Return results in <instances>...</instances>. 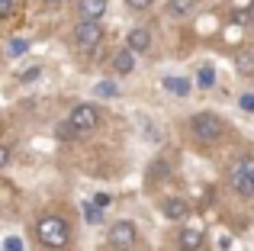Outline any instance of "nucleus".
<instances>
[{
    "mask_svg": "<svg viewBox=\"0 0 254 251\" xmlns=\"http://www.w3.org/2000/svg\"><path fill=\"white\" fill-rule=\"evenodd\" d=\"M190 129H193V138H196L199 145H212L225 135V123L219 120L216 113H196L190 120Z\"/></svg>",
    "mask_w": 254,
    "mask_h": 251,
    "instance_id": "7ed1b4c3",
    "label": "nucleus"
},
{
    "mask_svg": "<svg viewBox=\"0 0 254 251\" xmlns=\"http://www.w3.org/2000/svg\"><path fill=\"white\" fill-rule=\"evenodd\" d=\"M126 3H129L132 10H148V6H151V0H126Z\"/></svg>",
    "mask_w": 254,
    "mask_h": 251,
    "instance_id": "4be33fe9",
    "label": "nucleus"
},
{
    "mask_svg": "<svg viewBox=\"0 0 254 251\" xmlns=\"http://www.w3.org/2000/svg\"><path fill=\"white\" fill-rule=\"evenodd\" d=\"M49 3H62V0H49Z\"/></svg>",
    "mask_w": 254,
    "mask_h": 251,
    "instance_id": "cd10ccee",
    "label": "nucleus"
},
{
    "mask_svg": "<svg viewBox=\"0 0 254 251\" xmlns=\"http://www.w3.org/2000/svg\"><path fill=\"white\" fill-rule=\"evenodd\" d=\"M110 245L116 248V251H126V248H132V245H135V226H132L129 219H123V222H113V226H110Z\"/></svg>",
    "mask_w": 254,
    "mask_h": 251,
    "instance_id": "423d86ee",
    "label": "nucleus"
},
{
    "mask_svg": "<svg viewBox=\"0 0 254 251\" xmlns=\"http://www.w3.org/2000/svg\"><path fill=\"white\" fill-rule=\"evenodd\" d=\"M10 164V148H0V168H6Z\"/></svg>",
    "mask_w": 254,
    "mask_h": 251,
    "instance_id": "a878e982",
    "label": "nucleus"
},
{
    "mask_svg": "<svg viewBox=\"0 0 254 251\" xmlns=\"http://www.w3.org/2000/svg\"><path fill=\"white\" fill-rule=\"evenodd\" d=\"M39 74H42V68H39V64H32V68H23V71H16V77H19V81H36Z\"/></svg>",
    "mask_w": 254,
    "mask_h": 251,
    "instance_id": "6ab92c4d",
    "label": "nucleus"
},
{
    "mask_svg": "<svg viewBox=\"0 0 254 251\" xmlns=\"http://www.w3.org/2000/svg\"><path fill=\"white\" fill-rule=\"evenodd\" d=\"M13 13V0H0V16H10Z\"/></svg>",
    "mask_w": 254,
    "mask_h": 251,
    "instance_id": "5701e85b",
    "label": "nucleus"
},
{
    "mask_svg": "<svg viewBox=\"0 0 254 251\" xmlns=\"http://www.w3.org/2000/svg\"><path fill=\"white\" fill-rule=\"evenodd\" d=\"M26 49H29V42L16 36V39H10V45H6V55H13V58H16V55H23Z\"/></svg>",
    "mask_w": 254,
    "mask_h": 251,
    "instance_id": "f3484780",
    "label": "nucleus"
},
{
    "mask_svg": "<svg viewBox=\"0 0 254 251\" xmlns=\"http://www.w3.org/2000/svg\"><path fill=\"white\" fill-rule=\"evenodd\" d=\"M84 219L90 222V226L103 222V206H97V203H84Z\"/></svg>",
    "mask_w": 254,
    "mask_h": 251,
    "instance_id": "dca6fc26",
    "label": "nucleus"
},
{
    "mask_svg": "<svg viewBox=\"0 0 254 251\" xmlns=\"http://www.w3.org/2000/svg\"><path fill=\"white\" fill-rule=\"evenodd\" d=\"M77 13L84 19H100L106 13V0H77Z\"/></svg>",
    "mask_w": 254,
    "mask_h": 251,
    "instance_id": "6e6552de",
    "label": "nucleus"
},
{
    "mask_svg": "<svg viewBox=\"0 0 254 251\" xmlns=\"http://www.w3.org/2000/svg\"><path fill=\"white\" fill-rule=\"evenodd\" d=\"M196 81L203 84V87H212V84H216V71H212L209 64H203V68H199V74H196Z\"/></svg>",
    "mask_w": 254,
    "mask_h": 251,
    "instance_id": "a211bd4d",
    "label": "nucleus"
},
{
    "mask_svg": "<svg viewBox=\"0 0 254 251\" xmlns=\"http://www.w3.org/2000/svg\"><path fill=\"white\" fill-rule=\"evenodd\" d=\"M93 203H97V206H103V209H106V206H110L113 200H110V196H106V193H97V196H93Z\"/></svg>",
    "mask_w": 254,
    "mask_h": 251,
    "instance_id": "b1692460",
    "label": "nucleus"
},
{
    "mask_svg": "<svg viewBox=\"0 0 254 251\" xmlns=\"http://www.w3.org/2000/svg\"><path fill=\"white\" fill-rule=\"evenodd\" d=\"M242 110H254V94H245L242 97Z\"/></svg>",
    "mask_w": 254,
    "mask_h": 251,
    "instance_id": "393cba45",
    "label": "nucleus"
},
{
    "mask_svg": "<svg viewBox=\"0 0 254 251\" xmlns=\"http://www.w3.org/2000/svg\"><path fill=\"white\" fill-rule=\"evenodd\" d=\"M235 68H238V74L251 77L254 74V52H248V49L238 52V55H235Z\"/></svg>",
    "mask_w": 254,
    "mask_h": 251,
    "instance_id": "ddd939ff",
    "label": "nucleus"
},
{
    "mask_svg": "<svg viewBox=\"0 0 254 251\" xmlns=\"http://www.w3.org/2000/svg\"><path fill=\"white\" fill-rule=\"evenodd\" d=\"M126 42H129V49L135 52V55H142V52H148V45H151V32L148 29H132Z\"/></svg>",
    "mask_w": 254,
    "mask_h": 251,
    "instance_id": "9d476101",
    "label": "nucleus"
},
{
    "mask_svg": "<svg viewBox=\"0 0 254 251\" xmlns=\"http://www.w3.org/2000/svg\"><path fill=\"white\" fill-rule=\"evenodd\" d=\"M229 184H232L235 193L254 200V155H245V158H238V161L232 164L229 168Z\"/></svg>",
    "mask_w": 254,
    "mask_h": 251,
    "instance_id": "f03ea898",
    "label": "nucleus"
},
{
    "mask_svg": "<svg viewBox=\"0 0 254 251\" xmlns=\"http://www.w3.org/2000/svg\"><path fill=\"white\" fill-rule=\"evenodd\" d=\"M97 94H100V97H116L119 90H116V84H113V81H100V84H97Z\"/></svg>",
    "mask_w": 254,
    "mask_h": 251,
    "instance_id": "aec40b11",
    "label": "nucleus"
},
{
    "mask_svg": "<svg viewBox=\"0 0 254 251\" xmlns=\"http://www.w3.org/2000/svg\"><path fill=\"white\" fill-rule=\"evenodd\" d=\"M74 42L77 49L84 52H93L100 42H103V26H100V19H81L74 29Z\"/></svg>",
    "mask_w": 254,
    "mask_h": 251,
    "instance_id": "20e7f679",
    "label": "nucleus"
},
{
    "mask_svg": "<svg viewBox=\"0 0 254 251\" xmlns=\"http://www.w3.org/2000/svg\"><path fill=\"white\" fill-rule=\"evenodd\" d=\"M164 87H168L171 94H177V97L190 94V81H187V77H164Z\"/></svg>",
    "mask_w": 254,
    "mask_h": 251,
    "instance_id": "4468645a",
    "label": "nucleus"
},
{
    "mask_svg": "<svg viewBox=\"0 0 254 251\" xmlns=\"http://www.w3.org/2000/svg\"><path fill=\"white\" fill-rule=\"evenodd\" d=\"M68 120L77 126V132H81V135H87V132H93L100 126V113H97V107H93V103H77V107L71 110Z\"/></svg>",
    "mask_w": 254,
    "mask_h": 251,
    "instance_id": "39448f33",
    "label": "nucleus"
},
{
    "mask_svg": "<svg viewBox=\"0 0 254 251\" xmlns=\"http://www.w3.org/2000/svg\"><path fill=\"white\" fill-rule=\"evenodd\" d=\"M36 235H39V242H42L45 248H55V251H62L68 245V239H71L68 222H64L62 216H42V219L36 222Z\"/></svg>",
    "mask_w": 254,
    "mask_h": 251,
    "instance_id": "f257e3e1",
    "label": "nucleus"
},
{
    "mask_svg": "<svg viewBox=\"0 0 254 251\" xmlns=\"http://www.w3.org/2000/svg\"><path fill=\"white\" fill-rule=\"evenodd\" d=\"M58 138H64V142H74V138H81V132H77V126L71 123V120H64V123H58Z\"/></svg>",
    "mask_w": 254,
    "mask_h": 251,
    "instance_id": "2eb2a0df",
    "label": "nucleus"
},
{
    "mask_svg": "<svg viewBox=\"0 0 254 251\" xmlns=\"http://www.w3.org/2000/svg\"><path fill=\"white\" fill-rule=\"evenodd\" d=\"M113 68H116V74H132V71H135V52L126 45V49L113 58Z\"/></svg>",
    "mask_w": 254,
    "mask_h": 251,
    "instance_id": "1a4fd4ad",
    "label": "nucleus"
},
{
    "mask_svg": "<svg viewBox=\"0 0 254 251\" xmlns=\"http://www.w3.org/2000/svg\"><path fill=\"white\" fill-rule=\"evenodd\" d=\"M164 216L174 219V222H180V219L190 216V206H187L184 196H168V200H164Z\"/></svg>",
    "mask_w": 254,
    "mask_h": 251,
    "instance_id": "0eeeda50",
    "label": "nucleus"
},
{
    "mask_svg": "<svg viewBox=\"0 0 254 251\" xmlns=\"http://www.w3.org/2000/svg\"><path fill=\"white\" fill-rule=\"evenodd\" d=\"M196 6V0H168V6H164V13L174 19H180V16H187V13Z\"/></svg>",
    "mask_w": 254,
    "mask_h": 251,
    "instance_id": "f8f14e48",
    "label": "nucleus"
},
{
    "mask_svg": "<svg viewBox=\"0 0 254 251\" xmlns=\"http://www.w3.org/2000/svg\"><path fill=\"white\" fill-rule=\"evenodd\" d=\"M199 248H203V232L184 229V232H180V251H199Z\"/></svg>",
    "mask_w": 254,
    "mask_h": 251,
    "instance_id": "9b49d317",
    "label": "nucleus"
},
{
    "mask_svg": "<svg viewBox=\"0 0 254 251\" xmlns=\"http://www.w3.org/2000/svg\"><path fill=\"white\" fill-rule=\"evenodd\" d=\"M164 171H168V168H164V164H161V161H158V164H151V174H158V177H164Z\"/></svg>",
    "mask_w": 254,
    "mask_h": 251,
    "instance_id": "bb28decb",
    "label": "nucleus"
},
{
    "mask_svg": "<svg viewBox=\"0 0 254 251\" xmlns=\"http://www.w3.org/2000/svg\"><path fill=\"white\" fill-rule=\"evenodd\" d=\"M3 251H23V242H19L16 235H10V239L3 242Z\"/></svg>",
    "mask_w": 254,
    "mask_h": 251,
    "instance_id": "412c9836",
    "label": "nucleus"
}]
</instances>
